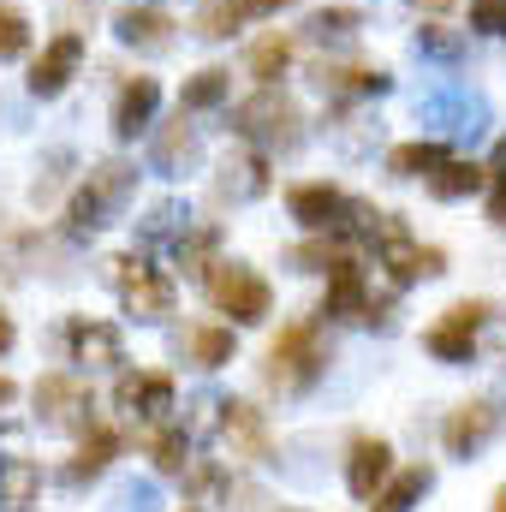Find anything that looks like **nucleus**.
Listing matches in <instances>:
<instances>
[{"instance_id": "24", "label": "nucleus", "mask_w": 506, "mask_h": 512, "mask_svg": "<svg viewBox=\"0 0 506 512\" xmlns=\"http://www.w3.org/2000/svg\"><path fill=\"white\" fill-rule=\"evenodd\" d=\"M286 209H292V221H304L310 233H328V227L340 221V209H346V197H340L334 185H292V197H286Z\"/></svg>"}, {"instance_id": "9", "label": "nucleus", "mask_w": 506, "mask_h": 512, "mask_svg": "<svg viewBox=\"0 0 506 512\" xmlns=\"http://www.w3.org/2000/svg\"><path fill=\"white\" fill-rule=\"evenodd\" d=\"M501 429H506V405L495 399V393H483V399H465V405L447 417L441 441H447V453H453V459H477Z\"/></svg>"}, {"instance_id": "28", "label": "nucleus", "mask_w": 506, "mask_h": 512, "mask_svg": "<svg viewBox=\"0 0 506 512\" xmlns=\"http://www.w3.org/2000/svg\"><path fill=\"white\" fill-rule=\"evenodd\" d=\"M429 191H435L441 203H459V197L483 191V167H477V161H459V155H447V161L429 173Z\"/></svg>"}, {"instance_id": "41", "label": "nucleus", "mask_w": 506, "mask_h": 512, "mask_svg": "<svg viewBox=\"0 0 506 512\" xmlns=\"http://www.w3.org/2000/svg\"><path fill=\"white\" fill-rule=\"evenodd\" d=\"M66 161H72V155H66V149H54V155H48V173H42V179H36V203H48V197H54V191H60V167H66Z\"/></svg>"}, {"instance_id": "15", "label": "nucleus", "mask_w": 506, "mask_h": 512, "mask_svg": "<svg viewBox=\"0 0 506 512\" xmlns=\"http://www.w3.org/2000/svg\"><path fill=\"white\" fill-rule=\"evenodd\" d=\"M417 120L423 126H441V131H477L489 126V108H483V96H471V90H429L423 102H417Z\"/></svg>"}, {"instance_id": "20", "label": "nucleus", "mask_w": 506, "mask_h": 512, "mask_svg": "<svg viewBox=\"0 0 506 512\" xmlns=\"http://www.w3.org/2000/svg\"><path fill=\"white\" fill-rule=\"evenodd\" d=\"M120 447H126V441H120L114 429L90 423V429H84V441H78V453H72V465H66V483H72V489L96 483V477H102V471H108V465L120 459Z\"/></svg>"}, {"instance_id": "27", "label": "nucleus", "mask_w": 506, "mask_h": 512, "mask_svg": "<svg viewBox=\"0 0 506 512\" xmlns=\"http://www.w3.org/2000/svg\"><path fill=\"white\" fill-rule=\"evenodd\" d=\"M441 161H447V143L417 137V143H399V149L387 155V173H393V179H429Z\"/></svg>"}, {"instance_id": "6", "label": "nucleus", "mask_w": 506, "mask_h": 512, "mask_svg": "<svg viewBox=\"0 0 506 512\" xmlns=\"http://www.w3.org/2000/svg\"><path fill=\"white\" fill-rule=\"evenodd\" d=\"M364 245H370L376 262L393 274V286H411V280H429V274H441V268H447V256L429 251V245H417V239H411V227H405L399 215H376Z\"/></svg>"}, {"instance_id": "18", "label": "nucleus", "mask_w": 506, "mask_h": 512, "mask_svg": "<svg viewBox=\"0 0 506 512\" xmlns=\"http://www.w3.org/2000/svg\"><path fill=\"white\" fill-rule=\"evenodd\" d=\"M78 60H84V36H54L42 54H36V66H30V96H60L66 84H72V72H78Z\"/></svg>"}, {"instance_id": "38", "label": "nucleus", "mask_w": 506, "mask_h": 512, "mask_svg": "<svg viewBox=\"0 0 506 512\" xmlns=\"http://www.w3.org/2000/svg\"><path fill=\"white\" fill-rule=\"evenodd\" d=\"M185 489L197 495V501H209V495H221L227 489V477H221V465H209V459H185Z\"/></svg>"}, {"instance_id": "2", "label": "nucleus", "mask_w": 506, "mask_h": 512, "mask_svg": "<svg viewBox=\"0 0 506 512\" xmlns=\"http://www.w3.org/2000/svg\"><path fill=\"white\" fill-rule=\"evenodd\" d=\"M322 370H328V346H322V322L316 316H298V322H286L280 334H274V346H268V387L274 393H310V387L322 382Z\"/></svg>"}, {"instance_id": "42", "label": "nucleus", "mask_w": 506, "mask_h": 512, "mask_svg": "<svg viewBox=\"0 0 506 512\" xmlns=\"http://www.w3.org/2000/svg\"><path fill=\"white\" fill-rule=\"evenodd\" d=\"M12 340H18V328H12V316H6V310H0V358H6V352H12Z\"/></svg>"}, {"instance_id": "31", "label": "nucleus", "mask_w": 506, "mask_h": 512, "mask_svg": "<svg viewBox=\"0 0 506 512\" xmlns=\"http://www.w3.org/2000/svg\"><path fill=\"white\" fill-rule=\"evenodd\" d=\"M358 30H364V12H352V6H322V12H310V24H304L310 42H352Z\"/></svg>"}, {"instance_id": "23", "label": "nucleus", "mask_w": 506, "mask_h": 512, "mask_svg": "<svg viewBox=\"0 0 506 512\" xmlns=\"http://www.w3.org/2000/svg\"><path fill=\"white\" fill-rule=\"evenodd\" d=\"M179 358L197 364V370L233 364V328H221V322H191V328L179 334Z\"/></svg>"}, {"instance_id": "10", "label": "nucleus", "mask_w": 506, "mask_h": 512, "mask_svg": "<svg viewBox=\"0 0 506 512\" xmlns=\"http://www.w3.org/2000/svg\"><path fill=\"white\" fill-rule=\"evenodd\" d=\"M42 495V471L24 453V429L0 423V512H30Z\"/></svg>"}, {"instance_id": "13", "label": "nucleus", "mask_w": 506, "mask_h": 512, "mask_svg": "<svg viewBox=\"0 0 506 512\" xmlns=\"http://www.w3.org/2000/svg\"><path fill=\"white\" fill-rule=\"evenodd\" d=\"M221 441L233 447V459H245V465H262L268 453H274V429H268V417L245 405V399H227L221 405Z\"/></svg>"}, {"instance_id": "34", "label": "nucleus", "mask_w": 506, "mask_h": 512, "mask_svg": "<svg viewBox=\"0 0 506 512\" xmlns=\"http://www.w3.org/2000/svg\"><path fill=\"white\" fill-rule=\"evenodd\" d=\"M108 512H161V483H155V477H126V483L114 489Z\"/></svg>"}, {"instance_id": "17", "label": "nucleus", "mask_w": 506, "mask_h": 512, "mask_svg": "<svg viewBox=\"0 0 506 512\" xmlns=\"http://www.w3.org/2000/svg\"><path fill=\"white\" fill-rule=\"evenodd\" d=\"M268 185H274V173H268V155L262 149L227 155L221 173H215V197L221 203H256V197H268Z\"/></svg>"}, {"instance_id": "40", "label": "nucleus", "mask_w": 506, "mask_h": 512, "mask_svg": "<svg viewBox=\"0 0 506 512\" xmlns=\"http://www.w3.org/2000/svg\"><path fill=\"white\" fill-rule=\"evenodd\" d=\"M471 24L489 30V36H506V0H477L471 6Z\"/></svg>"}, {"instance_id": "5", "label": "nucleus", "mask_w": 506, "mask_h": 512, "mask_svg": "<svg viewBox=\"0 0 506 512\" xmlns=\"http://www.w3.org/2000/svg\"><path fill=\"white\" fill-rule=\"evenodd\" d=\"M203 286H209L215 310H221V316H233V322H245V328L268 322V310H274L268 280H262L256 268H245V262H221V256H215V262L203 268Z\"/></svg>"}, {"instance_id": "4", "label": "nucleus", "mask_w": 506, "mask_h": 512, "mask_svg": "<svg viewBox=\"0 0 506 512\" xmlns=\"http://www.w3.org/2000/svg\"><path fill=\"white\" fill-rule=\"evenodd\" d=\"M233 131L256 143V149H298L304 143V114H298V102L292 96H280L274 84H262L256 96H245L239 108H233Z\"/></svg>"}, {"instance_id": "37", "label": "nucleus", "mask_w": 506, "mask_h": 512, "mask_svg": "<svg viewBox=\"0 0 506 512\" xmlns=\"http://www.w3.org/2000/svg\"><path fill=\"white\" fill-rule=\"evenodd\" d=\"M24 48H30V24H24V12H18V6H0V66L18 60Z\"/></svg>"}, {"instance_id": "14", "label": "nucleus", "mask_w": 506, "mask_h": 512, "mask_svg": "<svg viewBox=\"0 0 506 512\" xmlns=\"http://www.w3.org/2000/svg\"><path fill=\"white\" fill-rule=\"evenodd\" d=\"M114 405L126 411L131 423H167L173 411V376L167 370H143V376H120Z\"/></svg>"}, {"instance_id": "43", "label": "nucleus", "mask_w": 506, "mask_h": 512, "mask_svg": "<svg viewBox=\"0 0 506 512\" xmlns=\"http://www.w3.org/2000/svg\"><path fill=\"white\" fill-rule=\"evenodd\" d=\"M280 6H292V0H239V12H280Z\"/></svg>"}, {"instance_id": "30", "label": "nucleus", "mask_w": 506, "mask_h": 512, "mask_svg": "<svg viewBox=\"0 0 506 512\" xmlns=\"http://www.w3.org/2000/svg\"><path fill=\"white\" fill-rule=\"evenodd\" d=\"M149 459L161 477H179L185 459H191V435L185 429H167V423H149Z\"/></svg>"}, {"instance_id": "29", "label": "nucleus", "mask_w": 506, "mask_h": 512, "mask_svg": "<svg viewBox=\"0 0 506 512\" xmlns=\"http://www.w3.org/2000/svg\"><path fill=\"white\" fill-rule=\"evenodd\" d=\"M185 227H191V209L167 197V203H155V209L143 215L137 239H143V245H179V233H185Z\"/></svg>"}, {"instance_id": "11", "label": "nucleus", "mask_w": 506, "mask_h": 512, "mask_svg": "<svg viewBox=\"0 0 506 512\" xmlns=\"http://www.w3.org/2000/svg\"><path fill=\"white\" fill-rule=\"evenodd\" d=\"M483 316H489V304H483V298H465V304H453V310L423 334V346H429L441 364H471V346H477Z\"/></svg>"}, {"instance_id": "12", "label": "nucleus", "mask_w": 506, "mask_h": 512, "mask_svg": "<svg viewBox=\"0 0 506 512\" xmlns=\"http://www.w3.org/2000/svg\"><path fill=\"white\" fill-rule=\"evenodd\" d=\"M66 352H72L78 370H114V364H126L120 328L114 322H96V316H72L66 322Z\"/></svg>"}, {"instance_id": "25", "label": "nucleus", "mask_w": 506, "mask_h": 512, "mask_svg": "<svg viewBox=\"0 0 506 512\" xmlns=\"http://www.w3.org/2000/svg\"><path fill=\"white\" fill-rule=\"evenodd\" d=\"M435 489V471L429 465H411V471H393L387 483L376 489V512H411L423 495Z\"/></svg>"}, {"instance_id": "16", "label": "nucleus", "mask_w": 506, "mask_h": 512, "mask_svg": "<svg viewBox=\"0 0 506 512\" xmlns=\"http://www.w3.org/2000/svg\"><path fill=\"white\" fill-rule=\"evenodd\" d=\"M387 477H393V447L381 435H358L346 447V489H352V501H376V489Z\"/></svg>"}, {"instance_id": "7", "label": "nucleus", "mask_w": 506, "mask_h": 512, "mask_svg": "<svg viewBox=\"0 0 506 512\" xmlns=\"http://www.w3.org/2000/svg\"><path fill=\"white\" fill-rule=\"evenodd\" d=\"M108 280H114L126 316H137V322H167V316H173V280H167L149 256H137V251L114 256V262H108Z\"/></svg>"}, {"instance_id": "1", "label": "nucleus", "mask_w": 506, "mask_h": 512, "mask_svg": "<svg viewBox=\"0 0 506 512\" xmlns=\"http://www.w3.org/2000/svg\"><path fill=\"white\" fill-rule=\"evenodd\" d=\"M137 191V167L131 161H102L84 173V185L66 203V239H96L102 227H114V215L131 203Z\"/></svg>"}, {"instance_id": "45", "label": "nucleus", "mask_w": 506, "mask_h": 512, "mask_svg": "<svg viewBox=\"0 0 506 512\" xmlns=\"http://www.w3.org/2000/svg\"><path fill=\"white\" fill-rule=\"evenodd\" d=\"M12 399H18V382H6V376H0V411H6Z\"/></svg>"}, {"instance_id": "22", "label": "nucleus", "mask_w": 506, "mask_h": 512, "mask_svg": "<svg viewBox=\"0 0 506 512\" xmlns=\"http://www.w3.org/2000/svg\"><path fill=\"white\" fill-rule=\"evenodd\" d=\"M155 108H161V84H155V78H126V90H120V102H114V137L131 143L137 131H149Z\"/></svg>"}, {"instance_id": "44", "label": "nucleus", "mask_w": 506, "mask_h": 512, "mask_svg": "<svg viewBox=\"0 0 506 512\" xmlns=\"http://www.w3.org/2000/svg\"><path fill=\"white\" fill-rule=\"evenodd\" d=\"M417 12H453V0H411Z\"/></svg>"}, {"instance_id": "39", "label": "nucleus", "mask_w": 506, "mask_h": 512, "mask_svg": "<svg viewBox=\"0 0 506 512\" xmlns=\"http://www.w3.org/2000/svg\"><path fill=\"white\" fill-rule=\"evenodd\" d=\"M483 185L495 191V197H489V215L501 221V215H506V137H501V149H495V161L483 167Z\"/></svg>"}, {"instance_id": "8", "label": "nucleus", "mask_w": 506, "mask_h": 512, "mask_svg": "<svg viewBox=\"0 0 506 512\" xmlns=\"http://www.w3.org/2000/svg\"><path fill=\"white\" fill-rule=\"evenodd\" d=\"M36 423L42 429H66V435H84L96 423V393L84 376H42L36 382Z\"/></svg>"}, {"instance_id": "3", "label": "nucleus", "mask_w": 506, "mask_h": 512, "mask_svg": "<svg viewBox=\"0 0 506 512\" xmlns=\"http://www.w3.org/2000/svg\"><path fill=\"white\" fill-rule=\"evenodd\" d=\"M322 316L328 322H364V328H387L393 322V298H376L364 280V262L340 251L328 262V292H322Z\"/></svg>"}, {"instance_id": "21", "label": "nucleus", "mask_w": 506, "mask_h": 512, "mask_svg": "<svg viewBox=\"0 0 506 512\" xmlns=\"http://www.w3.org/2000/svg\"><path fill=\"white\" fill-rule=\"evenodd\" d=\"M114 36L126 48H137V54H161V48H173V18L155 12V6H126L114 18Z\"/></svg>"}, {"instance_id": "35", "label": "nucleus", "mask_w": 506, "mask_h": 512, "mask_svg": "<svg viewBox=\"0 0 506 512\" xmlns=\"http://www.w3.org/2000/svg\"><path fill=\"white\" fill-rule=\"evenodd\" d=\"M286 66H292V42L286 36H262L251 48V78H262V84H274Z\"/></svg>"}, {"instance_id": "26", "label": "nucleus", "mask_w": 506, "mask_h": 512, "mask_svg": "<svg viewBox=\"0 0 506 512\" xmlns=\"http://www.w3.org/2000/svg\"><path fill=\"white\" fill-rule=\"evenodd\" d=\"M316 84H322L334 102H358V96H381L393 78H387V72H364V66H322Z\"/></svg>"}, {"instance_id": "47", "label": "nucleus", "mask_w": 506, "mask_h": 512, "mask_svg": "<svg viewBox=\"0 0 506 512\" xmlns=\"http://www.w3.org/2000/svg\"><path fill=\"white\" fill-rule=\"evenodd\" d=\"M185 512H203V507H185Z\"/></svg>"}, {"instance_id": "36", "label": "nucleus", "mask_w": 506, "mask_h": 512, "mask_svg": "<svg viewBox=\"0 0 506 512\" xmlns=\"http://www.w3.org/2000/svg\"><path fill=\"white\" fill-rule=\"evenodd\" d=\"M239 18H245L239 0H209V6L197 12V36H203V42H227V36L239 30Z\"/></svg>"}, {"instance_id": "33", "label": "nucleus", "mask_w": 506, "mask_h": 512, "mask_svg": "<svg viewBox=\"0 0 506 512\" xmlns=\"http://www.w3.org/2000/svg\"><path fill=\"white\" fill-rule=\"evenodd\" d=\"M417 54L435 60V66H459V60H465V36L447 30V24H423V30H417Z\"/></svg>"}, {"instance_id": "19", "label": "nucleus", "mask_w": 506, "mask_h": 512, "mask_svg": "<svg viewBox=\"0 0 506 512\" xmlns=\"http://www.w3.org/2000/svg\"><path fill=\"white\" fill-rule=\"evenodd\" d=\"M197 155H203V137L197 126L179 114V120H167V126L155 131V149H149V161H155V173L161 179H179V173H191L197 167Z\"/></svg>"}, {"instance_id": "48", "label": "nucleus", "mask_w": 506, "mask_h": 512, "mask_svg": "<svg viewBox=\"0 0 506 512\" xmlns=\"http://www.w3.org/2000/svg\"><path fill=\"white\" fill-rule=\"evenodd\" d=\"M501 227H506V215H501Z\"/></svg>"}, {"instance_id": "32", "label": "nucleus", "mask_w": 506, "mask_h": 512, "mask_svg": "<svg viewBox=\"0 0 506 512\" xmlns=\"http://www.w3.org/2000/svg\"><path fill=\"white\" fill-rule=\"evenodd\" d=\"M221 102H227V72H221V66H209V72H197V78L185 84L179 114H209V108H221Z\"/></svg>"}, {"instance_id": "46", "label": "nucleus", "mask_w": 506, "mask_h": 512, "mask_svg": "<svg viewBox=\"0 0 506 512\" xmlns=\"http://www.w3.org/2000/svg\"><path fill=\"white\" fill-rule=\"evenodd\" d=\"M495 512H506V489H501V495H495Z\"/></svg>"}]
</instances>
